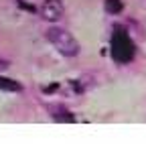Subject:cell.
<instances>
[{
  "mask_svg": "<svg viewBox=\"0 0 146 144\" xmlns=\"http://www.w3.org/2000/svg\"><path fill=\"white\" fill-rule=\"evenodd\" d=\"M134 43L130 39V35H128L124 29H116L114 35H112V57L114 61L118 63H128V61H132L134 57Z\"/></svg>",
  "mask_w": 146,
  "mask_h": 144,
  "instance_id": "2",
  "label": "cell"
},
{
  "mask_svg": "<svg viewBox=\"0 0 146 144\" xmlns=\"http://www.w3.org/2000/svg\"><path fill=\"white\" fill-rule=\"evenodd\" d=\"M124 8V2L122 0H106V12L110 14H120Z\"/></svg>",
  "mask_w": 146,
  "mask_h": 144,
  "instance_id": "5",
  "label": "cell"
},
{
  "mask_svg": "<svg viewBox=\"0 0 146 144\" xmlns=\"http://www.w3.org/2000/svg\"><path fill=\"white\" fill-rule=\"evenodd\" d=\"M55 116V114H53ZM55 120H59V122H73V114H57L55 116Z\"/></svg>",
  "mask_w": 146,
  "mask_h": 144,
  "instance_id": "6",
  "label": "cell"
},
{
  "mask_svg": "<svg viewBox=\"0 0 146 144\" xmlns=\"http://www.w3.org/2000/svg\"><path fill=\"white\" fill-rule=\"evenodd\" d=\"M39 14L43 16L45 21L49 23H57L61 16H63V4L61 0H45L39 8Z\"/></svg>",
  "mask_w": 146,
  "mask_h": 144,
  "instance_id": "3",
  "label": "cell"
},
{
  "mask_svg": "<svg viewBox=\"0 0 146 144\" xmlns=\"http://www.w3.org/2000/svg\"><path fill=\"white\" fill-rule=\"evenodd\" d=\"M0 89H2V92H21L23 89V85L18 83V81H14V79H10V77H2L0 75Z\"/></svg>",
  "mask_w": 146,
  "mask_h": 144,
  "instance_id": "4",
  "label": "cell"
},
{
  "mask_svg": "<svg viewBox=\"0 0 146 144\" xmlns=\"http://www.w3.org/2000/svg\"><path fill=\"white\" fill-rule=\"evenodd\" d=\"M47 39L49 43L57 49L63 57H75L77 53H79V43L77 39L73 37V35L65 29H57V27H53L47 31Z\"/></svg>",
  "mask_w": 146,
  "mask_h": 144,
  "instance_id": "1",
  "label": "cell"
},
{
  "mask_svg": "<svg viewBox=\"0 0 146 144\" xmlns=\"http://www.w3.org/2000/svg\"><path fill=\"white\" fill-rule=\"evenodd\" d=\"M4 69H8V61L0 57V71H4Z\"/></svg>",
  "mask_w": 146,
  "mask_h": 144,
  "instance_id": "7",
  "label": "cell"
}]
</instances>
